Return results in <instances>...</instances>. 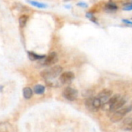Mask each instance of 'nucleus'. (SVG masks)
Listing matches in <instances>:
<instances>
[{
  "mask_svg": "<svg viewBox=\"0 0 132 132\" xmlns=\"http://www.w3.org/2000/svg\"><path fill=\"white\" fill-rule=\"evenodd\" d=\"M62 70H63V69L61 67L54 66V67H52L51 68H48V69L43 70L41 72L40 75L45 80L50 81V80L56 78L58 76H59L61 73Z\"/></svg>",
  "mask_w": 132,
  "mask_h": 132,
  "instance_id": "1",
  "label": "nucleus"
},
{
  "mask_svg": "<svg viewBox=\"0 0 132 132\" xmlns=\"http://www.w3.org/2000/svg\"><path fill=\"white\" fill-rule=\"evenodd\" d=\"M132 111V106H128L124 108H121L118 111H115L110 117V121L113 123H117L120 121H121L124 117Z\"/></svg>",
  "mask_w": 132,
  "mask_h": 132,
  "instance_id": "2",
  "label": "nucleus"
},
{
  "mask_svg": "<svg viewBox=\"0 0 132 132\" xmlns=\"http://www.w3.org/2000/svg\"><path fill=\"white\" fill-rule=\"evenodd\" d=\"M62 94H63V97L65 99H67L68 101H73L78 97V91L74 88H72L70 87H67L64 89Z\"/></svg>",
  "mask_w": 132,
  "mask_h": 132,
  "instance_id": "3",
  "label": "nucleus"
},
{
  "mask_svg": "<svg viewBox=\"0 0 132 132\" xmlns=\"http://www.w3.org/2000/svg\"><path fill=\"white\" fill-rule=\"evenodd\" d=\"M75 78V75L72 72H65L61 74L60 77H59V80L61 81V84H69L71 83Z\"/></svg>",
  "mask_w": 132,
  "mask_h": 132,
  "instance_id": "4",
  "label": "nucleus"
},
{
  "mask_svg": "<svg viewBox=\"0 0 132 132\" xmlns=\"http://www.w3.org/2000/svg\"><path fill=\"white\" fill-rule=\"evenodd\" d=\"M57 61H58V55L55 52H52L47 56L45 57L43 64L44 66L48 67V66H51V65L56 63Z\"/></svg>",
  "mask_w": 132,
  "mask_h": 132,
  "instance_id": "5",
  "label": "nucleus"
},
{
  "mask_svg": "<svg viewBox=\"0 0 132 132\" xmlns=\"http://www.w3.org/2000/svg\"><path fill=\"white\" fill-rule=\"evenodd\" d=\"M111 95H112V91L111 90H107V89H104L97 94L96 97L99 98L102 101L103 104H105L111 97Z\"/></svg>",
  "mask_w": 132,
  "mask_h": 132,
  "instance_id": "6",
  "label": "nucleus"
},
{
  "mask_svg": "<svg viewBox=\"0 0 132 132\" xmlns=\"http://www.w3.org/2000/svg\"><path fill=\"white\" fill-rule=\"evenodd\" d=\"M120 97H121V95H119V94H116V95H114V96H113V97H111L105 104H103V107H102V108L104 110V111H110V108H111V106L120 98Z\"/></svg>",
  "mask_w": 132,
  "mask_h": 132,
  "instance_id": "7",
  "label": "nucleus"
},
{
  "mask_svg": "<svg viewBox=\"0 0 132 132\" xmlns=\"http://www.w3.org/2000/svg\"><path fill=\"white\" fill-rule=\"evenodd\" d=\"M125 102L126 101L122 98V97H120L110 108V112H115L117 111H118L119 109H121L124 104H125Z\"/></svg>",
  "mask_w": 132,
  "mask_h": 132,
  "instance_id": "8",
  "label": "nucleus"
},
{
  "mask_svg": "<svg viewBox=\"0 0 132 132\" xmlns=\"http://www.w3.org/2000/svg\"><path fill=\"white\" fill-rule=\"evenodd\" d=\"M85 106L87 110L92 111V112H94V111H96V108H95L94 104H93V97L91 98H88L87 100H86V102H85Z\"/></svg>",
  "mask_w": 132,
  "mask_h": 132,
  "instance_id": "9",
  "label": "nucleus"
},
{
  "mask_svg": "<svg viewBox=\"0 0 132 132\" xmlns=\"http://www.w3.org/2000/svg\"><path fill=\"white\" fill-rule=\"evenodd\" d=\"M28 57L30 60L35 61V60H43L45 59L46 56L45 55H38L33 52H28Z\"/></svg>",
  "mask_w": 132,
  "mask_h": 132,
  "instance_id": "10",
  "label": "nucleus"
},
{
  "mask_svg": "<svg viewBox=\"0 0 132 132\" xmlns=\"http://www.w3.org/2000/svg\"><path fill=\"white\" fill-rule=\"evenodd\" d=\"M117 9V5H116L115 2H114L112 1L108 2L105 5V10L107 12H115Z\"/></svg>",
  "mask_w": 132,
  "mask_h": 132,
  "instance_id": "11",
  "label": "nucleus"
},
{
  "mask_svg": "<svg viewBox=\"0 0 132 132\" xmlns=\"http://www.w3.org/2000/svg\"><path fill=\"white\" fill-rule=\"evenodd\" d=\"M26 2L29 4H30L31 5H33L34 7H37V8H39V9H46V8H47V4L39 2H37L35 0H26Z\"/></svg>",
  "mask_w": 132,
  "mask_h": 132,
  "instance_id": "12",
  "label": "nucleus"
},
{
  "mask_svg": "<svg viewBox=\"0 0 132 132\" xmlns=\"http://www.w3.org/2000/svg\"><path fill=\"white\" fill-rule=\"evenodd\" d=\"M123 128L124 130L129 131L132 129V119L131 118H127L124 121L123 123Z\"/></svg>",
  "mask_w": 132,
  "mask_h": 132,
  "instance_id": "13",
  "label": "nucleus"
},
{
  "mask_svg": "<svg viewBox=\"0 0 132 132\" xmlns=\"http://www.w3.org/2000/svg\"><path fill=\"white\" fill-rule=\"evenodd\" d=\"M23 97L26 99H30L33 96V90L30 87H25L23 90Z\"/></svg>",
  "mask_w": 132,
  "mask_h": 132,
  "instance_id": "14",
  "label": "nucleus"
},
{
  "mask_svg": "<svg viewBox=\"0 0 132 132\" xmlns=\"http://www.w3.org/2000/svg\"><path fill=\"white\" fill-rule=\"evenodd\" d=\"M33 90H34L35 94H43L44 93V91H45V87L43 85L37 84V85H36L34 87Z\"/></svg>",
  "mask_w": 132,
  "mask_h": 132,
  "instance_id": "15",
  "label": "nucleus"
},
{
  "mask_svg": "<svg viewBox=\"0 0 132 132\" xmlns=\"http://www.w3.org/2000/svg\"><path fill=\"white\" fill-rule=\"evenodd\" d=\"M28 19H29V17L26 15H21L19 17V23L20 27H24L26 26V22L28 21Z\"/></svg>",
  "mask_w": 132,
  "mask_h": 132,
  "instance_id": "16",
  "label": "nucleus"
},
{
  "mask_svg": "<svg viewBox=\"0 0 132 132\" xmlns=\"http://www.w3.org/2000/svg\"><path fill=\"white\" fill-rule=\"evenodd\" d=\"M9 125L6 124V123H2L0 124V132H6L8 131L9 128Z\"/></svg>",
  "mask_w": 132,
  "mask_h": 132,
  "instance_id": "17",
  "label": "nucleus"
},
{
  "mask_svg": "<svg viewBox=\"0 0 132 132\" xmlns=\"http://www.w3.org/2000/svg\"><path fill=\"white\" fill-rule=\"evenodd\" d=\"M123 9L125 10V11H131V10H132V1L124 4V7H123Z\"/></svg>",
  "mask_w": 132,
  "mask_h": 132,
  "instance_id": "18",
  "label": "nucleus"
},
{
  "mask_svg": "<svg viewBox=\"0 0 132 132\" xmlns=\"http://www.w3.org/2000/svg\"><path fill=\"white\" fill-rule=\"evenodd\" d=\"M77 5H78V6H79V7H83V8H86V7H88L87 4H86V2H80L77 3Z\"/></svg>",
  "mask_w": 132,
  "mask_h": 132,
  "instance_id": "19",
  "label": "nucleus"
},
{
  "mask_svg": "<svg viewBox=\"0 0 132 132\" xmlns=\"http://www.w3.org/2000/svg\"><path fill=\"white\" fill-rule=\"evenodd\" d=\"M86 16L88 19H90L91 18H93V14H92L91 12H87V13H86Z\"/></svg>",
  "mask_w": 132,
  "mask_h": 132,
  "instance_id": "20",
  "label": "nucleus"
},
{
  "mask_svg": "<svg viewBox=\"0 0 132 132\" xmlns=\"http://www.w3.org/2000/svg\"><path fill=\"white\" fill-rule=\"evenodd\" d=\"M122 21H123V22H124V23H127V24H128V25H131L132 26L131 21H129V20H127V19H123Z\"/></svg>",
  "mask_w": 132,
  "mask_h": 132,
  "instance_id": "21",
  "label": "nucleus"
}]
</instances>
